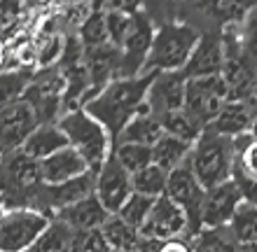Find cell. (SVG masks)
Segmentation results:
<instances>
[{
  "label": "cell",
  "mask_w": 257,
  "mask_h": 252,
  "mask_svg": "<svg viewBox=\"0 0 257 252\" xmlns=\"http://www.w3.org/2000/svg\"><path fill=\"white\" fill-rule=\"evenodd\" d=\"M152 77H155V73H145V75L138 77H117L82 110L94 117L96 122L110 133L112 143H117L124 126L145 105V96H148Z\"/></svg>",
  "instance_id": "cell-1"
},
{
  "label": "cell",
  "mask_w": 257,
  "mask_h": 252,
  "mask_svg": "<svg viewBox=\"0 0 257 252\" xmlns=\"http://www.w3.org/2000/svg\"><path fill=\"white\" fill-rule=\"evenodd\" d=\"M201 33L187 21L169 19L157 26L145 73H180L194 54Z\"/></svg>",
  "instance_id": "cell-2"
},
{
  "label": "cell",
  "mask_w": 257,
  "mask_h": 252,
  "mask_svg": "<svg viewBox=\"0 0 257 252\" xmlns=\"http://www.w3.org/2000/svg\"><path fill=\"white\" fill-rule=\"evenodd\" d=\"M190 164L203 189L222 184L234 177L236 166V143L227 136H220L210 126L201 131V136L192 145Z\"/></svg>",
  "instance_id": "cell-3"
},
{
  "label": "cell",
  "mask_w": 257,
  "mask_h": 252,
  "mask_svg": "<svg viewBox=\"0 0 257 252\" xmlns=\"http://www.w3.org/2000/svg\"><path fill=\"white\" fill-rule=\"evenodd\" d=\"M59 129L63 131V136L68 140V147H73L84 161H87L89 170L96 173L101 168L108 157L112 154V138L101 124L96 122L91 115H87L84 110H70L63 112L59 119Z\"/></svg>",
  "instance_id": "cell-4"
},
{
  "label": "cell",
  "mask_w": 257,
  "mask_h": 252,
  "mask_svg": "<svg viewBox=\"0 0 257 252\" xmlns=\"http://www.w3.org/2000/svg\"><path fill=\"white\" fill-rule=\"evenodd\" d=\"M42 187L40 164L26 157L21 150L0 157V191L5 208H31Z\"/></svg>",
  "instance_id": "cell-5"
},
{
  "label": "cell",
  "mask_w": 257,
  "mask_h": 252,
  "mask_svg": "<svg viewBox=\"0 0 257 252\" xmlns=\"http://www.w3.org/2000/svg\"><path fill=\"white\" fill-rule=\"evenodd\" d=\"M157 33V24L148 7L136 5L131 14V28L119 49V73L117 77H138L145 75L148 56Z\"/></svg>",
  "instance_id": "cell-6"
},
{
  "label": "cell",
  "mask_w": 257,
  "mask_h": 252,
  "mask_svg": "<svg viewBox=\"0 0 257 252\" xmlns=\"http://www.w3.org/2000/svg\"><path fill=\"white\" fill-rule=\"evenodd\" d=\"M52 219L31 208H7L0 217V252H31Z\"/></svg>",
  "instance_id": "cell-7"
},
{
  "label": "cell",
  "mask_w": 257,
  "mask_h": 252,
  "mask_svg": "<svg viewBox=\"0 0 257 252\" xmlns=\"http://www.w3.org/2000/svg\"><path fill=\"white\" fill-rule=\"evenodd\" d=\"M203 184L199 182V177L192 170L190 159L183 166H178L176 170L169 173V182H166V194L176 205H180L187 215L190 222V238H196L201 229V205H203Z\"/></svg>",
  "instance_id": "cell-8"
},
{
  "label": "cell",
  "mask_w": 257,
  "mask_h": 252,
  "mask_svg": "<svg viewBox=\"0 0 257 252\" xmlns=\"http://www.w3.org/2000/svg\"><path fill=\"white\" fill-rule=\"evenodd\" d=\"M229 101V89L224 84L222 75L203 77V80H187L185 89V112L201 124L203 129L215 122L222 105Z\"/></svg>",
  "instance_id": "cell-9"
},
{
  "label": "cell",
  "mask_w": 257,
  "mask_h": 252,
  "mask_svg": "<svg viewBox=\"0 0 257 252\" xmlns=\"http://www.w3.org/2000/svg\"><path fill=\"white\" fill-rule=\"evenodd\" d=\"M94 184H96V173H84V175L75 177L70 182H63V184H45L42 182L38 196H35V203H33V210L47 215L49 219H54L56 215L66 208H70L73 203L82 201L94 194Z\"/></svg>",
  "instance_id": "cell-10"
},
{
  "label": "cell",
  "mask_w": 257,
  "mask_h": 252,
  "mask_svg": "<svg viewBox=\"0 0 257 252\" xmlns=\"http://www.w3.org/2000/svg\"><path fill=\"white\" fill-rule=\"evenodd\" d=\"M185 89H187V77L183 70L180 73H155L148 96H145V108L152 117L164 122L169 115L180 112L185 108Z\"/></svg>",
  "instance_id": "cell-11"
},
{
  "label": "cell",
  "mask_w": 257,
  "mask_h": 252,
  "mask_svg": "<svg viewBox=\"0 0 257 252\" xmlns=\"http://www.w3.org/2000/svg\"><path fill=\"white\" fill-rule=\"evenodd\" d=\"M190 238V222L180 205H176L169 196H159L148 215V222L141 229V238L148 240H173Z\"/></svg>",
  "instance_id": "cell-12"
},
{
  "label": "cell",
  "mask_w": 257,
  "mask_h": 252,
  "mask_svg": "<svg viewBox=\"0 0 257 252\" xmlns=\"http://www.w3.org/2000/svg\"><path fill=\"white\" fill-rule=\"evenodd\" d=\"M94 196L101 201V205L110 215H117L122 210V205L134 196V184L131 175L122 166L117 164V159L110 154L108 161L96 170V184H94Z\"/></svg>",
  "instance_id": "cell-13"
},
{
  "label": "cell",
  "mask_w": 257,
  "mask_h": 252,
  "mask_svg": "<svg viewBox=\"0 0 257 252\" xmlns=\"http://www.w3.org/2000/svg\"><path fill=\"white\" fill-rule=\"evenodd\" d=\"M40 126L33 108L24 98L0 110V157L7 152L21 150L26 138Z\"/></svg>",
  "instance_id": "cell-14"
},
{
  "label": "cell",
  "mask_w": 257,
  "mask_h": 252,
  "mask_svg": "<svg viewBox=\"0 0 257 252\" xmlns=\"http://www.w3.org/2000/svg\"><path fill=\"white\" fill-rule=\"evenodd\" d=\"M241 203H243V194L238 189V184L234 182V177L206 189L201 205V229L227 226Z\"/></svg>",
  "instance_id": "cell-15"
},
{
  "label": "cell",
  "mask_w": 257,
  "mask_h": 252,
  "mask_svg": "<svg viewBox=\"0 0 257 252\" xmlns=\"http://www.w3.org/2000/svg\"><path fill=\"white\" fill-rule=\"evenodd\" d=\"M224 70V40L222 33L217 31H206L199 38L194 54L185 66V77L187 80H203V77H217Z\"/></svg>",
  "instance_id": "cell-16"
},
{
  "label": "cell",
  "mask_w": 257,
  "mask_h": 252,
  "mask_svg": "<svg viewBox=\"0 0 257 252\" xmlns=\"http://www.w3.org/2000/svg\"><path fill=\"white\" fill-rule=\"evenodd\" d=\"M89 173L87 161L73 150V147H63L54 152L52 157L40 161V177L45 184H63L70 182L75 177Z\"/></svg>",
  "instance_id": "cell-17"
},
{
  "label": "cell",
  "mask_w": 257,
  "mask_h": 252,
  "mask_svg": "<svg viewBox=\"0 0 257 252\" xmlns=\"http://www.w3.org/2000/svg\"><path fill=\"white\" fill-rule=\"evenodd\" d=\"M252 126H255V108L243 101H227L220 110V115L215 117V122L210 124L213 131H217L220 136L231 138V140L252 133Z\"/></svg>",
  "instance_id": "cell-18"
},
{
  "label": "cell",
  "mask_w": 257,
  "mask_h": 252,
  "mask_svg": "<svg viewBox=\"0 0 257 252\" xmlns=\"http://www.w3.org/2000/svg\"><path fill=\"white\" fill-rule=\"evenodd\" d=\"M110 217V212L101 205V201L91 194V196L82 198L77 203H73L70 208L61 210L56 215V219L66 222L73 231H96L105 224V219Z\"/></svg>",
  "instance_id": "cell-19"
},
{
  "label": "cell",
  "mask_w": 257,
  "mask_h": 252,
  "mask_svg": "<svg viewBox=\"0 0 257 252\" xmlns=\"http://www.w3.org/2000/svg\"><path fill=\"white\" fill-rule=\"evenodd\" d=\"M63 147H68V140L63 136V131L59 129V124H40L26 138V143L21 145V152L40 164V161H45L47 157H52L54 152L63 150Z\"/></svg>",
  "instance_id": "cell-20"
},
{
  "label": "cell",
  "mask_w": 257,
  "mask_h": 252,
  "mask_svg": "<svg viewBox=\"0 0 257 252\" xmlns=\"http://www.w3.org/2000/svg\"><path fill=\"white\" fill-rule=\"evenodd\" d=\"M162 136H164L162 122H159L157 117L150 115L148 108L143 105V108L138 110V115L124 126V131L119 133V138H117V143H131V145H145V147H152Z\"/></svg>",
  "instance_id": "cell-21"
},
{
  "label": "cell",
  "mask_w": 257,
  "mask_h": 252,
  "mask_svg": "<svg viewBox=\"0 0 257 252\" xmlns=\"http://www.w3.org/2000/svg\"><path fill=\"white\" fill-rule=\"evenodd\" d=\"M190 154H192V145L176 136H169V133H164L152 145V164L159 166L166 173L176 170L178 166H183L190 159Z\"/></svg>",
  "instance_id": "cell-22"
},
{
  "label": "cell",
  "mask_w": 257,
  "mask_h": 252,
  "mask_svg": "<svg viewBox=\"0 0 257 252\" xmlns=\"http://www.w3.org/2000/svg\"><path fill=\"white\" fill-rule=\"evenodd\" d=\"M75 38L80 40L82 49L84 52H94V49H101L108 42V28H105V12H103L101 5L91 7V12L84 21H82V26L77 28V33Z\"/></svg>",
  "instance_id": "cell-23"
},
{
  "label": "cell",
  "mask_w": 257,
  "mask_h": 252,
  "mask_svg": "<svg viewBox=\"0 0 257 252\" xmlns=\"http://www.w3.org/2000/svg\"><path fill=\"white\" fill-rule=\"evenodd\" d=\"M101 233L105 243L110 245V250L117 252H136L138 238H141V233L136 231L134 226H128L119 215H110L105 219V224L101 226Z\"/></svg>",
  "instance_id": "cell-24"
},
{
  "label": "cell",
  "mask_w": 257,
  "mask_h": 252,
  "mask_svg": "<svg viewBox=\"0 0 257 252\" xmlns=\"http://www.w3.org/2000/svg\"><path fill=\"white\" fill-rule=\"evenodd\" d=\"M227 231L234 238L236 245H248L257 240V205L255 203H243L236 208L231 222L227 224Z\"/></svg>",
  "instance_id": "cell-25"
},
{
  "label": "cell",
  "mask_w": 257,
  "mask_h": 252,
  "mask_svg": "<svg viewBox=\"0 0 257 252\" xmlns=\"http://www.w3.org/2000/svg\"><path fill=\"white\" fill-rule=\"evenodd\" d=\"M75 231L61 219H52L49 226L45 229L38 243L31 247V252H73Z\"/></svg>",
  "instance_id": "cell-26"
},
{
  "label": "cell",
  "mask_w": 257,
  "mask_h": 252,
  "mask_svg": "<svg viewBox=\"0 0 257 252\" xmlns=\"http://www.w3.org/2000/svg\"><path fill=\"white\" fill-rule=\"evenodd\" d=\"M33 75H35L33 68H14L0 73V110L10 105V103H17L24 98Z\"/></svg>",
  "instance_id": "cell-27"
},
{
  "label": "cell",
  "mask_w": 257,
  "mask_h": 252,
  "mask_svg": "<svg viewBox=\"0 0 257 252\" xmlns=\"http://www.w3.org/2000/svg\"><path fill=\"white\" fill-rule=\"evenodd\" d=\"M166 182H169V173L155 164L131 175L134 194H141V196H148V198L164 196L166 194Z\"/></svg>",
  "instance_id": "cell-28"
},
{
  "label": "cell",
  "mask_w": 257,
  "mask_h": 252,
  "mask_svg": "<svg viewBox=\"0 0 257 252\" xmlns=\"http://www.w3.org/2000/svg\"><path fill=\"white\" fill-rule=\"evenodd\" d=\"M112 157L117 159V164L122 166L128 175H134L138 170L152 166V147L131 145V143H117L115 147H112Z\"/></svg>",
  "instance_id": "cell-29"
},
{
  "label": "cell",
  "mask_w": 257,
  "mask_h": 252,
  "mask_svg": "<svg viewBox=\"0 0 257 252\" xmlns=\"http://www.w3.org/2000/svg\"><path fill=\"white\" fill-rule=\"evenodd\" d=\"M105 12V28H108V42L115 49H122L124 40L131 28V14L134 7H103Z\"/></svg>",
  "instance_id": "cell-30"
},
{
  "label": "cell",
  "mask_w": 257,
  "mask_h": 252,
  "mask_svg": "<svg viewBox=\"0 0 257 252\" xmlns=\"http://www.w3.org/2000/svg\"><path fill=\"white\" fill-rule=\"evenodd\" d=\"M192 252H238V245L229 236L227 226L203 229L196 238H192Z\"/></svg>",
  "instance_id": "cell-31"
},
{
  "label": "cell",
  "mask_w": 257,
  "mask_h": 252,
  "mask_svg": "<svg viewBox=\"0 0 257 252\" xmlns=\"http://www.w3.org/2000/svg\"><path fill=\"white\" fill-rule=\"evenodd\" d=\"M162 126H164V133L176 136L190 145H194L196 140H199V136H201V131H203L201 124H196L194 119L185 112V108L180 110V112H173V115L166 117L162 122Z\"/></svg>",
  "instance_id": "cell-32"
},
{
  "label": "cell",
  "mask_w": 257,
  "mask_h": 252,
  "mask_svg": "<svg viewBox=\"0 0 257 252\" xmlns=\"http://www.w3.org/2000/svg\"><path fill=\"white\" fill-rule=\"evenodd\" d=\"M236 143V166L234 173H241L245 177L257 180V136L248 133L234 140Z\"/></svg>",
  "instance_id": "cell-33"
},
{
  "label": "cell",
  "mask_w": 257,
  "mask_h": 252,
  "mask_svg": "<svg viewBox=\"0 0 257 252\" xmlns=\"http://www.w3.org/2000/svg\"><path fill=\"white\" fill-rule=\"evenodd\" d=\"M155 201L157 198H148V196H141V194H134V196L122 205V210L117 212V215H119L128 226H134L136 231L141 233L143 224L148 222V215H150V210H152Z\"/></svg>",
  "instance_id": "cell-34"
},
{
  "label": "cell",
  "mask_w": 257,
  "mask_h": 252,
  "mask_svg": "<svg viewBox=\"0 0 257 252\" xmlns=\"http://www.w3.org/2000/svg\"><path fill=\"white\" fill-rule=\"evenodd\" d=\"M238 40H241L243 54L257 66V3L252 5L248 19L243 21V26H241V31H238Z\"/></svg>",
  "instance_id": "cell-35"
},
{
  "label": "cell",
  "mask_w": 257,
  "mask_h": 252,
  "mask_svg": "<svg viewBox=\"0 0 257 252\" xmlns=\"http://www.w3.org/2000/svg\"><path fill=\"white\" fill-rule=\"evenodd\" d=\"M136 252H192V238H187V236H183V238H173V240L138 238Z\"/></svg>",
  "instance_id": "cell-36"
},
{
  "label": "cell",
  "mask_w": 257,
  "mask_h": 252,
  "mask_svg": "<svg viewBox=\"0 0 257 252\" xmlns=\"http://www.w3.org/2000/svg\"><path fill=\"white\" fill-rule=\"evenodd\" d=\"M73 252H110V245L103 238L101 229H96V231H75Z\"/></svg>",
  "instance_id": "cell-37"
},
{
  "label": "cell",
  "mask_w": 257,
  "mask_h": 252,
  "mask_svg": "<svg viewBox=\"0 0 257 252\" xmlns=\"http://www.w3.org/2000/svg\"><path fill=\"white\" fill-rule=\"evenodd\" d=\"M238 252H257V240L248 243V245H238Z\"/></svg>",
  "instance_id": "cell-38"
},
{
  "label": "cell",
  "mask_w": 257,
  "mask_h": 252,
  "mask_svg": "<svg viewBox=\"0 0 257 252\" xmlns=\"http://www.w3.org/2000/svg\"><path fill=\"white\" fill-rule=\"evenodd\" d=\"M5 198H3V191H0V217H3V212H5Z\"/></svg>",
  "instance_id": "cell-39"
},
{
  "label": "cell",
  "mask_w": 257,
  "mask_h": 252,
  "mask_svg": "<svg viewBox=\"0 0 257 252\" xmlns=\"http://www.w3.org/2000/svg\"><path fill=\"white\" fill-rule=\"evenodd\" d=\"M110 252H117V250H110Z\"/></svg>",
  "instance_id": "cell-40"
}]
</instances>
